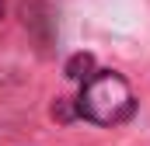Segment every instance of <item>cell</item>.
<instances>
[{"instance_id": "cell-3", "label": "cell", "mask_w": 150, "mask_h": 146, "mask_svg": "<svg viewBox=\"0 0 150 146\" xmlns=\"http://www.w3.org/2000/svg\"><path fill=\"white\" fill-rule=\"evenodd\" d=\"M0 14H4V0H0Z\"/></svg>"}, {"instance_id": "cell-1", "label": "cell", "mask_w": 150, "mask_h": 146, "mask_svg": "<svg viewBox=\"0 0 150 146\" xmlns=\"http://www.w3.org/2000/svg\"><path fill=\"white\" fill-rule=\"evenodd\" d=\"M136 108L129 84L119 73H94L84 80V91L77 98V115H84L94 125H119Z\"/></svg>"}, {"instance_id": "cell-2", "label": "cell", "mask_w": 150, "mask_h": 146, "mask_svg": "<svg viewBox=\"0 0 150 146\" xmlns=\"http://www.w3.org/2000/svg\"><path fill=\"white\" fill-rule=\"evenodd\" d=\"M63 70H67L70 80H91V77H94V56H91V52H77V56L67 59Z\"/></svg>"}]
</instances>
